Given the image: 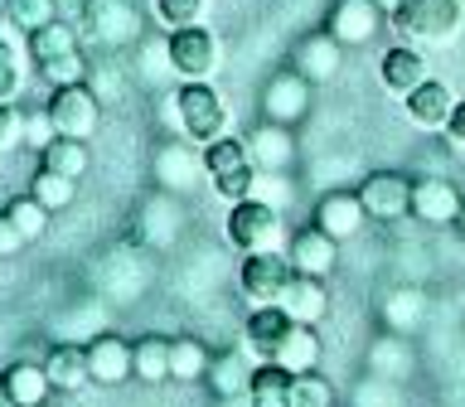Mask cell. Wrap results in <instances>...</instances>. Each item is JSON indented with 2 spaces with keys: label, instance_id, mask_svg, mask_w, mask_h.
I'll return each mask as SVG.
<instances>
[{
  "label": "cell",
  "instance_id": "obj_1",
  "mask_svg": "<svg viewBox=\"0 0 465 407\" xmlns=\"http://www.w3.org/2000/svg\"><path fill=\"white\" fill-rule=\"evenodd\" d=\"M392 25L407 44H450L460 29V0H402Z\"/></svg>",
  "mask_w": 465,
  "mask_h": 407
},
{
  "label": "cell",
  "instance_id": "obj_2",
  "mask_svg": "<svg viewBox=\"0 0 465 407\" xmlns=\"http://www.w3.org/2000/svg\"><path fill=\"white\" fill-rule=\"evenodd\" d=\"M223 233L238 253H276V243H282V209H272L267 199L247 194L232 204Z\"/></svg>",
  "mask_w": 465,
  "mask_h": 407
},
{
  "label": "cell",
  "instance_id": "obj_3",
  "mask_svg": "<svg viewBox=\"0 0 465 407\" xmlns=\"http://www.w3.org/2000/svg\"><path fill=\"white\" fill-rule=\"evenodd\" d=\"M203 170H209L213 189L228 204L247 199V194H252V184H257V165H252V155H247V141H228V136L209 141V151H203Z\"/></svg>",
  "mask_w": 465,
  "mask_h": 407
},
{
  "label": "cell",
  "instance_id": "obj_4",
  "mask_svg": "<svg viewBox=\"0 0 465 407\" xmlns=\"http://www.w3.org/2000/svg\"><path fill=\"white\" fill-rule=\"evenodd\" d=\"M174 112H180V126L189 141H218L228 126V107L218 97V87L203 78V83H184L174 93Z\"/></svg>",
  "mask_w": 465,
  "mask_h": 407
},
{
  "label": "cell",
  "instance_id": "obj_5",
  "mask_svg": "<svg viewBox=\"0 0 465 407\" xmlns=\"http://www.w3.org/2000/svg\"><path fill=\"white\" fill-rule=\"evenodd\" d=\"M83 29L107 49H126L141 39V10L136 0H83Z\"/></svg>",
  "mask_w": 465,
  "mask_h": 407
},
{
  "label": "cell",
  "instance_id": "obj_6",
  "mask_svg": "<svg viewBox=\"0 0 465 407\" xmlns=\"http://www.w3.org/2000/svg\"><path fill=\"white\" fill-rule=\"evenodd\" d=\"M165 58H170V68L180 73L184 83H203V78L218 73V39L203 25H184V29L170 35Z\"/></svg>",
  "mask_w": 465,
  "mask_h": 407
},
{
  "label": "cell",
  "instance_id": "obj_7",
  "mask_svg": "<svg viewBox=\"0 0 465 407\" xmlns=\"http://www.w3.org/2000/svg\"><path fill=\"white\" fill-rule=\"evenodd\" d=\"M49 116H54L58 136L87 141L97 131V122H102V107H97V97H93V87H87V83H68V87H54Z\"/></svg>",
  "mask_w": 465,
  "mask_h": 407
},
{
  "label": "cell",
  "instance_id": "obj_8",
  "mask_svg": "<svg viewBox=\"0 0 465 407\" xmlns=\"http://www.w3.org/2000/svg\"><path fill=\"white\" fill-rule=\"evenodd\" d=\"M359 199L369 209V218H402V213H412V180L398 170H373L359 184Z\"/></svg>",
  "mask_w": 465,
  "mask_h": 407
},
{
  "label": "cell",
  "instance_id": "obj_9",
  "mask_svg": "<svg viewBox=\"0 0 465 407\" xmlns=\"http://www.w3.org/2000/svg\"><path fill=\"white\" fill-rule=\"evenodd\" d=\"M276 305L296 320V325H320V320L330 315V291L320 276H305V272H291V282L282 286V296Z\"/></svg>",
  "mask_w": 465,
  "mask_h": 407
},
{
  "label": "cell",
  "instance_id": "obj_10",
  "mask_svg": "<svg viewBox=\"0 0 465 407\" xmlns=\"http://www.w3.org/2000/svg\"><path fill=\"white\" fill-rule=\"evenodd\" d=\"M291 257H282V253H247V262H242V291L252 296L257 305H267V301H276L282 296V286L291 282Z\"/></svg>",
  "mask_w": 465,
  "mask_h": 407
},
{
  "label": "cell",
  "instance_id": "obj_11",
  "mask_svg": "<svg viewBox=\"0 0 465 407\" xmlns=\"http://www.w3.org/2000/svg\"><path fill=\"white\" fill-rule=\"evenodd\" d=\"M363 223H369V209H363L359 189H354V194H349V189H334V194H325L315 204V228H325L334 243L354 238Z\"/></svg>",
  "mask_w": 465,
  "mask_h": 407
},
{
  "label": "cell",
  "instance_id": "obj_12",
  "mask_svg": "<svg viewBox=\"0 0 465 407\" xmlns=\"http://www.w3.org/2000/svg\"><path fill=\"white\" fill-rule=\"evenodd\" d=\"M378 25H383V10H378L373 0H340V5L330 10V20H325V29L340 44H349V49L369 44L378 35Z\"/></svg>",
  "mask_w": 465,
  "mask_h": 407
},
{
  "label": "cell",
  "instance_id": "obj_13",
  "mask_svg": "<svg viewBox=\"0 0 465 407\" xmlns=\"http://www.w3.org/2000/svg\"><path fill=\"white\" fill-rule=\"evenodd\" d=\"M460 189L441 180V174H427V180H412V218L421 223H456L460 213Z\"/></svg>",
  "mask_w": 465,
  "mask_h": 407
},
{
  "label": "cell",
  "instance_id": "obj_14",
  "mask_svg": "<svg viewBox=\"0 0 465 407\" xmlns=\"http://www.w3.org/2000/svg\"><path fill=\"white\" fill-rule=\"evenodd\" d=\"M291 267L296 272H305V276H320V282H325V276L334 272V262H340V243L330 238L325 228H301L296 238H291Z\"/></svg>",
  "mask_w": 465,
  "mask_h": 407
},
{
  "label": "cell",
  "instance_id": "obj_15",
  "mask_svg": "<svg viewBox=\"0 0 465 407\" xmlns=\"http://www.w3.org/2000/svg\"><path fill=\"white\" fill-rule=\"evenodd\" d=\"M87 373H93V383L116 388L122 378H131V344L122 334L102 330L97 340H87Z\"/></svg>",
  "mask_w": 465,
  "mask_h": 407
},
{
  "label": "cell",
  "instance_id": "obj_16",
  "mask_svg": "<svg viewBox=\"0 0 465 407\" xmlns=\"http://www.w3.org/2000/svg\"><path fill=\"white\" fill-rule=\"evenodd\" d=\"M450 112H456V93L436 78H427L421 87L407 93V116H412V126H421V131H446Z\"/></svg>",
  "mask_w": 465,
  "mask_h": 407
},
{
  "label": "cell",
  "instance_id": "obj_17",
  "mask_svg": "<svg viewBox=\"0 0 465 407\" xmlns=\"http://www.w3.org/2000/svg\"><path fill=\"white\" fill-rule=\"evenodd\" d=\"M378 78H383L388 93L407 97L412 87L427 83V58L417 54V44H392V49L378 58Z\"/></svg>",
  "mask_w": 465,
  "mask_h": 407
},
{
  "label": "cell",
  "instance_id": "obj_18",
  "mask_svg": "<svg viewBox=\"0 0 465 407\" xmlns=\"http://www.w3.org/2000/svg\"><path fill=\"white\" fill-rule=\"evenodd\" d=\"M340 49L344 44L330 35V29H320V35L311 39H301V49H296V73L305 83H330L334 73H340Z\"/></svg>",
  "mask_w": 465,
  "mask_h": 407
},
{
  "label": "cell",
  "instance_id": "obj_19",
  "mask_svg": "<svg viewBox=\"0 0 465 407\" xmlns=\"http://www.w3.org/2000/svg\"><path fill=\"white\" fill-rule=\"evenodd\" d=\"M272 363H282L286 373H311L320 363V340H315V325H291L282 334V344L272 349Z\"/></svg>",
  "mask_w": 465,
  "mask_h": 407
},
{
  "label": "cell",
  "instance_id": "obj_20",
  "mask_svg": "<svg viewBox=\"0 0 465 407\" xmlns=\"http://www.w3.org/2000/svg\"><path fill=\"white\" fill-rule=\"evenodd\" d=\"M291 325H296V320H291L276 301H267V305H257V311L247 315V325H242V330H247V344H252L262 359H272V349L282 344V334H286Z\"/></svg>",
  "mask_w": 465,
  "mask_h": 407
},
{
  "label": "cell",
  "instance_id": "obj_21",
  "mask_svg": "<svg viewBox=\"0 0 465 407\" xmlns=\"http://www.w3.org/2000/svg\"><path fill=\"white\" fill-rule=\"evenodd\" d=\"M44 369H49V383L58 392H78L83 383H93V373H87V349H78V344H54L49 359H44Z\"/></svg>",
  "mask_w": 465,
  "mask_h": 407
},
{
  "label": "cell",
  "instance_id": "obj_22",
  "mask_svg": "<svg viewBox=\"0 0 465 407\" xmlns=\"http://www.w3.org/2000/svg\"><path fill=\"white\" fill-rule=\"evenodd\" d=\"M291 378L296 373H286L282 363H262V369L247 378V402L252 407H291Z\"/></svg>",
  "mask_w": 465,
  "mask_h": 407
},
{
  "label": "cell",
  "instance_id": "obj_23",
  "mask_svg": "<svg viewBox=\"0 0 465 407\" xmlns=\"http://www.w3.org/2000/svg\"><path fill=\"white\" fill-rule=\"evenodd\" d=\"M305 97H311V83H305L296 68L282 73V78H272V87H267V112H272V122H291V116H301Z\"/></svg>",
  "mask_w": 465,
  "mask_h": 407
},
{
  "label": "cell",
  "instance_id": "obj_24",
  "mask_svg": "<svg viewBox=\"0 0 465 407\" xmlns=\"http://www.w3.org/2000/svg\"><path fill=\"white\" fill-rule=\"evenodd\" d=\"M39 165L68 174V180H83L87 165H93V155H87V141H78V136H54V141L39 151Z\"/></svg>",
  "mask_w": 465,
  "mask_h": 407
},
{
  "label": "cell",
  "instance_id": "obj_25",
  "mask_svg": "<svg viewBox=\"0 0 465 407\" xmlns=\"http://www.w3.org/2000/svg\"><path fill=\"white\" fill-rule=\"evenodd\" d=\"M131 378H141V383H160V378H170V340L145 334V340L131 344Z\"/></svg>",
  "mask_w": 465,
  "mask_h": 407
},
{
  "label": "cell",
  "instance_id": "obj_26",
  "mask_svg": "<svg viewBox=\"0 0 465 407\" xmlns=\"http://www.w3.org/2000/svg\"><path fill=\"white\" fill-rule=\"evenodd\" d=\"M5 383H10V392H15V402H20V407H44V398L54 392L44 363H10Z\"/></svg>",
  "mask_w": 465,
  "mask_h": 407
},
{
  "label": "cell",
  "instance_id": "obj_27",
  "mask_svg": "<svg viewBox=\"0 0 465 407\" xmlns=\"http://www.w3.org/2000/svg\"><path fill=\"white\" fill-rule=\"evenodd\" d=\"M247 155H252V165H262V170H282L286 160H291V136H286V126L272 122V126L252 131V136H247Z\"/></svg>",
  "mask_w": 465,
  "mask_h": 407
},
{
  "label": "cell",
  "instance_id": "obj_28",
  "mask_svg": "<svg viewBox=\"0 0 465 407\" xmlns=\"http://www.w3.org/2000/svg\"><path fill=\"white\" fill-rule=\"evenodd\" d=\"M209 349H203L194 334H180V340H170V378H180V383H194V378H209Z\"/></svg>",
  "mask_w": 465,
  "mask_h": 407
},
{
  "label": "cell",
  "instance_id": "obj_29",
  "mask_svg": "<svg viewBox=\"0 0 465 407\" xmlns=\"http://www.w3.org/2000/svg\"><path fill=\"white\" fill-rule=\"evenodd\" d=\"M29 194H35L44 209H68L73 204V194H78V180H68V174H58V170H49V165H39L35 170V180H29Z\"/></svg>",
  "mask_w": 465,
  "mask_h": 407
},
{
  "label": "cell",
  "instance_id": "obj_30",
  "mask_svg": "<svg viewBox=\"0 0 465 407\" xmlns=\"http://www.w3.org/2000/svg\"><path fill=\"white\" fill-rule=\"evenodd\" d=\"M73 49H78L73 25L49 20L44 29H35V35H29V54H35V64H44V58H58V54H73Z\"/></svg>",
  "mask_w": 465,
  "mask_h": 407
},
{
  "label": "cell",
  "instance_id": "obj_31",
  "mask_svg": "<svg viewBox=\"0 0 465 407\" xmlns=\"http://www.w3.org/2000/svg\"><path fill=\"white\" fill-rule=\"evenodd\" d=\"M5 15H10L15 29L35 35V29H44L49 20H58V0H5Z\"/></svg>",
  "mask_w": 465,
  "mask_h": 407
},
{
  "label": "cell",
  "instance_id": "obj_32",
  "mask_svg": "<svg viewBox=\"0 0 465 407\" xmlns=\"http://www.w3.org/2000/svg\"><path fill=\"white\" fill-rule=\"evenodd\" d=\"M5 218H10V223L25 233V238H39V233L49 228V209H44V204H39L35 194L10 199V204H5Z\"/></svg>",
  "mask_w": 465,
  "mask_h": 407
},
{
  "label": "cell",
  "instance_id": "obj_33",
  "mask_svg": "<svg viewBox=\"0 0 465 407\" xmlns=\"http://www.w3.org/2000/svg\"><path fill=\"white\" fill-rule=\"evenodd\" d=\"M39 68V78L49 83V87H68V83H83L87 78V64H83V54L73 49V54H58V58H44Z\"/></svg>",
  "mask_w": 465,
  "mask_h": 407
},
{
  "label": "cell",
  "instance_id": "obj_34",
  "mask_svg": "<svg viewBox=\"0 0 465 407\" xmlns=\"http://www.w3.org/2000/svg\"><path fill=\"white\" fill-rule=\"evenodd\" d=\"M291 407H334V388L315 369L296 373V378H291Z\"/></svg>",
  "mask_w": 465,
  "mask_h": 407
},
{
  "label": "cell",
  "instance_id": "obj_35",
  "mask_svg": "<svg viewBox=\"0 0 465 407\" xmlns=\"http://www.w3.org/2000/svg\"><path fill=\"white\" fill-rule=\"evenodd\" d=\"M160 20L184 29V25H203V10H209V0H155Z\"/></svg>",
  "mask_w": 465,
  "mask_h": 407
},
{
  "label": "cell",
  "instance_id": "obj_36",
  "mask_svg": "<svg viewBox=\"0 0 465 407\" xmlns=\"http://www.w3.org/2000/svg\"><path fill=\"white\" fill-rule=\"evenodd\" d=\"M58 136V126H54V116H49V107L44 112H25V145H35V151H44Z\"/></svg>",
  "mask_w": 465,
  "mask_h": 407
},
{
  "label": "cell",
  "instance_id": "obj_37",
  "mask_svg": "<svg viewBox=\"0 0 465 407\" xmlns=\"http://www.w3.org/2000/svg\"><path fill=\"white\" fill-rule=\"evenodd\" d=\"M25 145V112L15 102H0V151Z\"/></svg>",
  "mask_w": 465,
  "mask_h": 407
},
{
  "label": "cell",
  "instance_id": "obj_38",
  "mask_svg": "<svg viewBox=\"0 0 465 407\" xmlns=\"http://www.w3.org/2000/svg\"><path fill=\"white\" fill-rule=\"evenodd\" d=\"M20 93V58H15L10 39H0V102H10Z\"/></svg>",
  "mask_w": 465,
  "mask_h": 407
},
{
  "label": "cell",
  "instance_id": "obj_39",
  "mask_svg": "<svg viewBox=\"0 0 465 407\" xmlns=\"http://www.w3.org/2000/svg\"><path fill=\"white\" fill-rule=\"evenodd\" d=\"M209 373H213V388L223 392V398H228V392H238V388L247 383L238 359H218V363H209Z\"/></svg>",
  "mask_w": 465,
  "mask_h": 407
},
{
  "label": "cell",
  "instance_id": "obj_40",
  "mask_svg": "<svg viewBox=\"0 0 465 407\" xmlns=\"http://www.w3.org/2000/svg\"><path fill=\"white\" fill-rule=\"evenodd\" d=\"M29 238H25V233L20 228H15L10 223V218L5 213H0V257H10V253H20V247H25Z\"/></svg>",
  "mask_w": 465,
  "mask_h": 407
},
{
  "label": "cell",
  "instance_id": "obj_41",
  "mask_svg": "<svg viewBox=\"0 0 465 407\" xmlns=\"http://www.w3.org/2000/svg\"><path fill=\"white\" fill-rule=\"evenodd\" d=\"M446 141H450V151H460V155H465V102H456V112H450Z\"/></svg>",
  "mask_w": 465,
  "mask_h": 407
},
{
  "label": "cell",
  "instance_id": "obj_42",
  "mask_svg": "<svg viewBox=\"0 0 465 407\" xmlns=\"http://www.w3.org/2000/svg\"><path fill=\"white\" fill-rule=\"evenodd\" d=\"M0 407H20V402H15V392H10V383H5V373H0Z\"/></svg>",
  "mask_w": 465,
  "mask_h": 407
},
{
  "label": "cell",
  "instance_id": "obj_43",
  "mask_svg": "<svg viewBox=\"0 0 465 407\" xmlns=\"http://www.w3.org/2000/svg\"><path fill=\"white\" fill-rule=\"evenodd\" d=\"M373 5H378V10H383L388 20H392V15H398V5H402V0H373Z\"/></svg>",
  "mask_w": 465,
  "mask_h": 407
},
{
  "label": "cell",
  "instance_id": "obj_44",
  "mask_svg": "<svg viewBox=\"0 0 465 407\" xmlns=\"http://www.w3.org/2000/svg\"><path fill=\"white\" fill-rule=\"evenodd\" d=\"M10 35V15H5V5H0V39Z\"/></svg>",
  "mask_w": 465,
  "mask_h": 407
},
{
  "label": "cell",
  "instance_id": "obj_45",
  "mask_svg": "<svg viewBox=\"0 0 465 407\" xmlns=\"http://www.w3.org/2000/svg\"><path fill=\"white\" fill-rule=\"evenodd\" d=\"M456 228L465 233V204H460V213H456Z\"/></svg>",
  "mask_w": 465,
  "mask_h": 407
}]
</instances>
